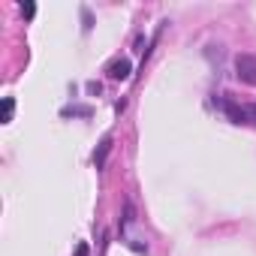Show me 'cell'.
I'll return each instance as SVG.
<instances>
[{"label":"cell","mask_w":256,"mask_h":256,"mask_svg":"<svg viewBox=\"0 0 256 256\" xmlns=\"http://www.w3.org/2000/svg\"><path fill=\"white\" fill-rule=\"evenodd\" d=\"M106 72H108V78H112V82H124V78H130L133 64L126 60V58H118V60H112V64L106 66Z\"/></svg>","instance_id":"2"},{"label":"cell","mask_w":256,"mask_h":256,"mask_svg":"<svg viewBox=\"0 0 256 256\" xmlns=\"http://www.w3.org/2000/svg\"><path fill=\"white\" fill-rule=\"evenodd\" d=\"M247 118H250V124L256 126V102H253V106H247Z\"/></svg>","instance_id":"8"},{"label":"cell","mask_w":256,"mask_h":256,"mask_svg":"<svg viewBox=\"0 0 256 256\" xmlns=\"http://www.w3.org/2000/svg\"><path fill=\"white\" fill-rule=\"evenodd\" d=\"M12 112H16V100L12 96H4V118H0V124H10L12 120Z\"/></svg>","instance_id":"6"},{"label":"cell","mask_w":256,"mask_h":256,"mask_svg":"<svg viewBox=\"0 0 256 256\" xmlns=\"http://www.w3.org/2000/svg\"><path fill=\"white\" fill-rule=\"evenodd\" d=\"M60 114H64V118H70V114H72V118H90L94 108H90V106H64Z\"/></svg>","instance_id":"5"},{"label":"cell","mask_w":256,"mask_h":256,"mask_svg":"<svg viewBox=\"0 0 256 256\" xmlns=\"http://www.w3.org/2000/svg\"><path fill=\"white\" fill-rule=\"evenodd\" d=\"M108 151H112V136H106V139L100 142V148L94 151V163H96V169H102V166H106V157H108Z\"/></svg>","instance_id":"4"},{"label":"cell","mask_w":256,"mask_h":256,"mask_svg":"<svg viewBox=\"0 0 256 256\" xmlns=\"http://www.w3.org/2000/svg\"><path fill=\"white\" fill-rule=\"evenodd\" d=\"M22 16H24V18H34V16H36V6H34V4H22Z\"/></svg>","instance_id":"7"},{"label":"cell","mask_w":256,"mask_h":256,"mask_svg":"<svg viewBox=\"0 0 256 256\" xmlns=\"http://www.w3.org/2000/svg\"><path fill=\"white\" fill-rule=\"evenodd\" d=\"M220 106H223V112L229 114L232 124H250V118H247V106H238V102H232V100H223Z\"/></svg>","instance_id":"3"},{"label":"cell","mask_w":256,"mask_h":256,"mask_svg":"<svg viewBox=\"0 0 256 256\" xmlns=\"http://www.w3.org/2000/svg\"><path fill=\"white\" fill-rule=\"evenodd\" d=\"M76 256H88V244H78L76 247Z\"/></svg>","instance_id":"9"},{"label":"cell","mask_w":256,"mask_h":256,"mask_svg":"<svg viewBox=\"0 0 256 256\" xmlns=\"http://www.w3.org/2000/svg\"><path fill=\"white\" fill-rule=\"evenodd\" d=\"M235 72L244 84L256 88V54H238L235 58Z\"/></svg>","instance_id":"1"}]
</instances>
